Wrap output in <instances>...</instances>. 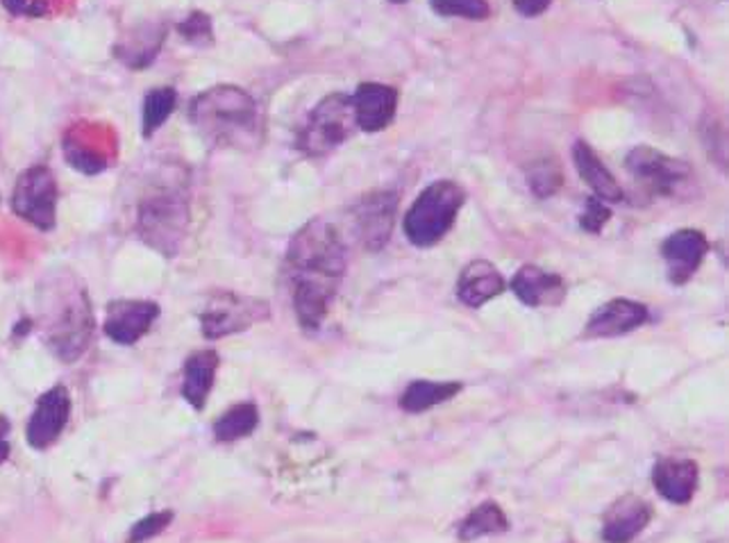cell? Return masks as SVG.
Masks as SVG:
<instances>
[{"mask_svg": "<svg viewBox=\"0 0 729 543\" xmlns=\"http://www.w3.org/2000/svg\"><path fill=\"white\" fill-rule=\"evenodd\" d=\"M268 316V303L259 298L241 296L236 291H215L200 312V325L207 339H223L234 332L251 330Z\"/></svg>", "mask_w": 729, "mask_h": 543, "instance_id": "8", "label": "cell"}, {"mask_svg": "<svg viewBox=\"0 0 729 543\" xmlns=\"http://www.w3.org/2000/svg\"><path fill=\"white\" fill-rule=\"evenodd\" d=\"M629 177L652 198H682L693 187V171L684 160L652 146H636L625 158Z\"/></svg>", "mask_w": 729, "mask_h": 543, "instance_id": "7", "label": "cell"}, {"mask_svg": "<svg viewBox=\"0 0 729 543\" xmlns=\"http://www.w3.org/2000/svg\"><path fill=\"white\" fill-rule=\"evenodd\" d=\"M709 241L701 230H678L661 244V257L668 264V280L684 285L705 262Z\"/></svg>", "mask_w": 729, "mask_h": 543, "instance_id": "13", "label": "cell"}, {"mask_svg": "<svg viewBox=\"0 0 729 543\" xmlns=\"http://www.w3.org/2000/svg\"><path fill=\"white\" fill-rule=\"evenodd\" d=\"M511 291L528 308H559L566 300L564 278L532 264L513 276Z\"/></svg>", "mask_w": 729, "mask_h": 543, "instance_id": "16", "label": "cell"}, {"mask_svg": "<svg viewBox=\"0 0 729 543\" xmlns=\"http://www.w3.org/2000/svg\"><path fill=\"white\" fill-rule=\"evenodd\" d=\"M528 183L534 196L551 198L564 187V171L557 160H541L530 166Z\"/></svg>", "mask_w": 729, "mask_h": 543, "instance_id": "28", "label": "cell"}, {"mask_svg": "<svg viewBox=\"0 0 729 543\" xmlns=\"http://www.w3.org/2000/svg\"><path fill=\"white\" fill-rule=\"evenodd\" d=\"M507 289L505 278L500 276V270L486 259H475L471 262L460 276L458 282V296L464 305L468 308H482L484 303H489L491 298L500 296Z\"/></svg>", "mask_w": 729, "mask_h": 543, "instance_id": "20", "label": "cell"}, {"mask_svg": "<svg viewBox=\"0 0 729 543\" xmlns=\"http://www.w3.org/2000/svg\"><path fill=\"white\" fill-rule=\"evenodd\" d=\"M65 158L76 171L84 175H99L109 166L107 158L101 153V150L96 146H91L86 137L80 135L78 130H69V135L65 137Z\"/></svg>", "mask_w": 729, "mask_h": 543, "instance_id": "26", "label": "cell"}, {"mask_svg": "<svg viewBox=\"0 0 729 543\" xmlns=\"http://www.w3.org/2000/svg\"><path fill=\"white\" fill-rule=\"evenodd\" d=\"M646 321H648V308L644 303H636V300L627 298H614L591 314L585 327V337L587 339L623 337L627 332L641 327Z\"/></svg>", "mask_w": 729, "mask_h": 543, "instance_id": "15", "label": "cell"}, {"mask_svg": "<svg viewBox=\"0 0 729 543\" xmlns=\"http://www.w3.org/2000/svg\"><path fill=\"white\" fill-rule=\"evenodd\" d=\"M509 530V519L498 502H482L475 507L471 515L460 525V539L462 541H475L479 536L500 534Z\"/></svg>", "mask_w": 729, "mask_h": 543, "instance_id": "24", "label": "cell"}, {"mask_svg": "<svg viewBox=\"0 0 729 543\" xmlns=\"http://www.w3.org/2000/svg\"><path fill=\"white\" fill-rule=\"evenodd\" d=\"M259 426V409L253 403H241L230 407L215 426L219 441H236L255 432Z\"/></svg>", "mask_w": 729, "mask_h": 543, "instance_id": "27", "label": "cell"}, {"mask_svg": "<svg viewBox=\"0 0 729 543\" xmlns=\"http://www.w3.org/2000/svg\"><path fill=\"white\" fill-rule=\"evenodd\" d=\"M460 391H462L460 382L416 380L405 389V394L401 396V407L409 414H420V412H428V409L454 398Z\"/></svg>", "mask_w": 729, "mask_h": 543, "instance_id": "23", "label": "cell"}, {"mask_svg": "<svg viewBox=\"0 0 729 543\" xmlns=\"http://www.w3.org/2000/svg\"><path fill=\"white\" fill-rule=\"evenodd\" d=\"M173 515L171 511H160V515H150L146 519H141L135 528H132V534H130V543H141L150 536H155L160 534L169 523H171Z\"/></svg>", "mask_w": 729, "mask_h": 543, "instance_id": "32", "label": "cell"}, {"mask_svg": "<svg viewBox=\"0 0 729 543\" xmlns=\"http://www.w3.org/2000/svg\"><path fill=\"white\" fill-rule=\"evenodd\" d=\"M357 128L352 99L337 92L325 96L312 112L308 124L298 132V150L308 158H325L344 146Z\"/></svg>", "mask_w": 729, "mask_h": 543, "instance_id": "6", "label": "cell"}, {"mask_svg": "<svg viewBox=\"0 0 729 543\" xmlns=\"http://www.w3.org/2000/svg\"><path fill=\"white\" fill-rule=\"evenodd\" d=\"M389 3H396V5H401V3H407V0H389Z\"/></svg>", "mask_w": 729, "mask_h": 543, "instance_id": "36", "label": "cell"}, {"mask_svg": "<svg viewBox=\"0 0 729 543\" xmlns=\"http://www.w3.org/2000/svg\"><path fill=\"white\" fill-rule=\"evenodd\" d=\"M158 316H160V305L150 303V300H132V298L112 300L107 305L105 335L120 346H132L150 327H153Z\"/></svg>", "mask_w": 729, "mask_h": 543, "instance_id": "11", "label": "cell"}, {"mask_svg": "<svg viewBox=\"0 0 729 543\" xmlns=\"http://www.w3.org/2000/svg\"><path fill=\"white\" fill-rule=\"evenodd\" d=\"M396 209H398V194L396 192H371L361 196L352 209L357 236L361 246L378 253L389 244V236L396 226Z\"/></svg>", "mask_w": 729, "mask_h": 543, "instance_id": "10", "label": "cell"}, {"mask_svg": "<svg viewBox=\"0 0 729 543\" xmlns=\"http://www.w3.org/2000/svg\"><path fill=\"white\" fill-rule=\"evenodd\" d=\"M175 105H177V92L173 86L150 89L143 99V112H141V128L146 139L153 137L166 124Z\"/></svg>", "mask_w": 729, "mask_h": 543, "instance_id": "25", "label": "cell"}, {"mask_svg": "<svg viewBox=\"0 0 729 543\" xmlns=\"http://www.w3.org/2000/svg\"><path fill=\"white\" fill-rule=\"evenodd\" d=\"M8 435H10V420L5 416H0V464H3L10 455Z\"/></svg>", "mask_w": 729, "mask_h": 543, "instance_id": "35", "label": "cell"}, {"mask_svg": "<svg viewBox=\"0 0 729 543\" xmlns=\"http://www.w3.org/2000/svg\"><path fill=\"white\" fill-rule=\"evenodd\" d=\"M189 230V203L180 189H158L141 200L137 232L143 244L164 257H175Z\"/></svg>", "mask_w": 729, "mask_h": 543, "instance_id": "4", "label": "cell"}, {"mask_svg": "<svg viewBox=\"0 0 729 543\" xmlns=\"http://www.w3.org/2000/svg\"><path fill=\"white\" fill-rule=\"evenodd\" d=\"M5 5V10L14 16H46L50 12L46 0H0Z\"/></svg>", "mask_w": 729, "mask_h": 543, "instance_id": "33", "label": "cell"}, {"mask_svg": "<svg viewBox=\"0 0 729 543\" xmlns=\"http://www.w3.org/2000/svg\"><path fill=\"white\" fill-rule=\"evenodd\" d=\"M219 371V355L215 350L194 353L185 365V382H182V396L194 407L202 409L209 391L215 386V378Z\"/></svg>", "mask_w": 729, "mask_h": 543, "instance_id": "22", "label": "cell"}, {"mask_svg": "<svg viewBox=\"0 0 729 543\" xmlns=\"http://www.w3.org/2000/svg\"><path fill=\"white\" fill-rule=\"evenodd\" d=\"M551 5H553V0H513L516 12L528 16V19L541 16Z\"/></svg>", "mask_w": 729, "mask_h": 543, "instance_id": "34", "label": "cell"}, {"mask_svg": "<svg viewBox=\"0 0 729 543\" xmlns=\"http://www.w3.org/2000/svg\"><path fill=\"white\" fill-rule=\"evenodd\" d=\"M430 8L439 16H448V19L486 21L491 16V8L486 0H430Z\"/></svg>", "mask_w": 729, "mask_h": 543, "instance_id": "29", "label": "cell"}, {"mask_svg": "<svg viewBox=\"0 0 729 543\" xmlns=\"http://www.w3.org/2000/svg\"><path fill=\"white\" fill-rule=\"evenodd\" d=\"M44 332L50 350L62 361H76L86 350L94 337V314L82 287L53 296V305L46 310Z\"/></svg>", "mask_w": 729, "mask_h": 543, "instance_id": "5", "label": "cell"}, {"mask_svg": "<svg viewBox=\"0 0 729 543\" xmlns=\"http://www.w3.org/2000/svg\"><path fill=\"white\" fill-rule=\"evenodd\" d=\"M572 162L577 173L589 185V189L602 203H621L625 198L623 187L614 173L604 166V162L595 155V150L587 141H577L572 146Z\"/></svg>", "mask_w": 729, "mask_h": 543, "instance_id": "19", "label": "cell"}, {"mask_svg": "<svg viewBox=\"0 0 729 543\" xmlns=\"http://www.w3.org/2000/svg\"><path fill=\"white\" fill-rule=\"evenodd\" d=\"M350 99L355 107L357 128L363 132H382L391 126V120L396 118L398 92L389 84L361 82Z\"/></svg>", "mask_w": 729, "mask_h": 543, "instance_id": "12", "label": "cell"}, {"mask_svg": "<svg viewBox=\"0 0 729 543\" xmlns=\"http://www.w3.org/2000/svg\"><path fill=\"white\" fill-rule=\"evenodd\" d=\"M652 519V509L644 498L623 496L604 515L602 539L606 543H629L639 536Z\"/></svg>", "mask_w": 729, "mask_h": 543, "instance_id": "17", "label": "cell"}, {"mask_svg": "<svg viewBox=\"0 0 729 543\" xmlns=\"http://www.w3.org/2000/svg\"><path fill=\"white\" fill-rule=\"evenodd\" d=\"M177 35L196 48H205L215 44V25H211L209 14L196 10L187 19H182L177 25Z\"/></svg>", "mask_w": 729, "mask_h": 543, "instance_id": "30", "label": "cell"}, {"mask_svg": "<svg viewBox=\"0 0 729 543\" xmlns=\"http://www.w3.org/2000/svg\"><path fill=\"white\" fill-rule=\"evenodd\" d=\"M71 414V396L65 386H53L39 398L27 424V443L44 450L62 435Z\"/></svg>", "mask_w": 729, "mask_h": 543, "instance_id": "14", "label": "cell"}, {"mask_svg": "<svg viewBox=\"0 0 729 543\" xmlns=\"http://www.w3.org/2000/svg\"><path fill=\"white\" fill-rule=\"evenodd\" d=\"M287 264L298 323L314 332L325 321L346 276L348 259L339 230L325 219H312L291 239Z\"/></svg>", "mask_w": 729, "mask_h": 543, "instance_id": "1", "label": "cell"}, {"mask_svg": "<svg viewBox=\"0 0 729 543\" xmlns=\"http://www.w3.org/2000/svg\"><path fill=\"white\" fill-rule=\"evenodd\" d=\"M466 194L454 180H437L414 200L405 215V234L414 246L430 249L450 232Z\"/></svg>", "mask_w": 729, "mask_h": 543, "instance_id": "3", "label": "cell"}, {"mask_svg": "<svg viewBox=\"0 0 729 543\" xmlns=\"http://www.w3.org/2000/svg\"><path fill=\"white\" fill-rule=\"evenodd\" d=\"M166 39V27L162 23H141L132 27L126 37L114 46V55L132 71H141L155 62Z\"/></svg>", "mask_w": 729, "mask_h": 543, "instance_id": "18", "label": "cell"}, {"mask_svg": "<svg viewBox=\"0 0 729 543\" xmlns=\"http://www.w3.org/2000/svg\"><path fill=\"white\" fill-rule=\"evenodd\" d=\"M610 219H612V209L606 207V203H602L600 198L591 196V198L587 200V207H585V215H582L580 223H582V228H585L587 232L598 234V232H602V228H604L606 223H610Z\"/></svg>", "mask_w": 729, "mask_h": 543, "instance_id": "31", "label": "cell"}, {"mask_svg": "<svg viewBox=\"0 0 729 543\" xmlns=\"http://www.w3.org/2000/svg\"><path fill=\"white\" fill-rule=\"evenodd\" d=\"M14 215L39 230H53L57 217V180L48 166L25 169L12 194Z\"/></svg>", "mask_w": 729, "mask_h": 543, "instance_id": "9", "label": "cell"}, {"mask_svg": "<svg viewBox=\"0 0 729 543\" xmlns=\"http://www.w3.org/2000/svg\"><path fill=\"white\" fill-rule=\"evenodd\" d=\"M189 118L198 135L215 148H257L264 132L259 103L234 84L211 86L189 105Z\"/></svg>", "mask_w": 729, "mask_h": 543, "instance_id": "2", "label": "cell"}, {"mask_svg": "<svg viewBox=\"0 0 729 543\" xmlns=\"http://www.w3.org/2000/svg\"><path fill=\"white\" fill-rule=\"evenodd\" d=\"M652 485L668 502L686 505L697 489V464L693 460H661L652 471Z\"/></svg>", "mask_w": 729, "mask_h": 543, "instance_id": "21", "label": "cell"}]
</instances>
